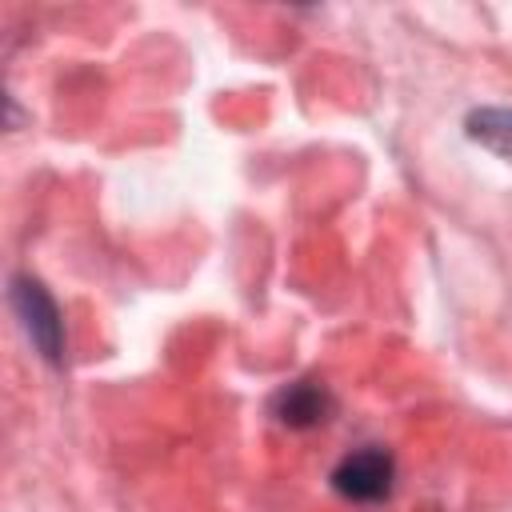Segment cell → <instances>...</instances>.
Listing matches in <instances>:
<instances>
[{
  "instance_id": "6da1fadb",
  "label": "cell",
  "mask_w": 512,
  "mask_h": 512,
  "mask_svg": "<svg viewBox=\"0 0 512 512\" xmlns=\"http://www.w3.org/2000/svg\"><path fill=\"white\" fill-rule=\"evenodd\" d=\"M8 304L20 320V332L28 336V344L36 348V356L52 368L64 364L68 356V328H64V312L56 304V296L28 272H16L8 280Z\"/></svg>"
},
{
  "instance_id": "277c9868",
  "label": "cell",
  "mask_w": 512,
  "mask_h": 512,
  "mask_svg": "<svg viewBox=\"0 0 512 512\" xmlns=\"http://www.w3.org/2000/svg\"><path fill=\"white\" fill-rule=\"evenodd\" d=\"M464 136L492 152L496 160L512 164V108L508 104H480L464 116Z\"/></svg>"
},
{
  "instance_id": "7a4b0ae2",
  "label": "cell",
  "mask_w": 512,
  "mask_h": 512,
  "mask_svg": "<svg viewBox=\"0 0 512 512\" xmlns=\"http://www.w3.org/2000/svg\"><path fill=\"white\" fill-rule=\"evenodd\" d=\"M332 488L352 504H380L396 488V460L380 444H364L332 468Z\"/></svg>"
},
{
  "instance_id": "3957f363",
  "label": "cell",
  "mask_w": 512,
  "mask_h": 512,
  "mask_svg": "<svg viewBox=\"0 0 512 512\" xmlns=\"http://www.w3.org/2000/svg\"><path fill=\"white\" fill-rule=\"evenodd\" d=\"M268 412L276 416V424L284 428H320L336 416V396L324 380H312V376H300V380H288L272 392L268 400Z\"/></svg>"
}]
</instances>
